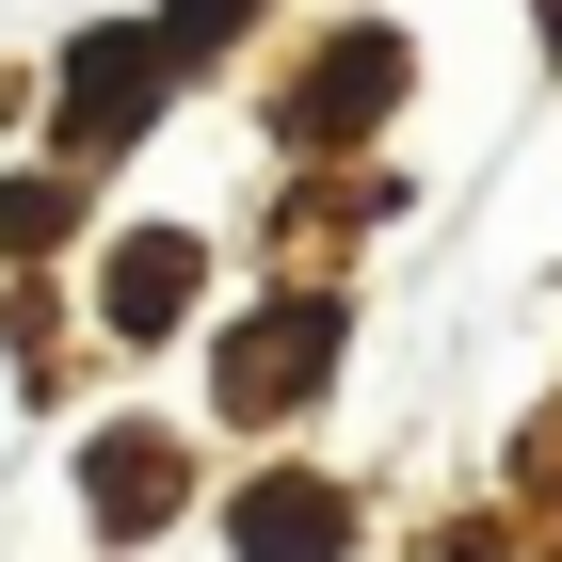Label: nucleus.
<instances>
[{"label":"nucleus","instance_id":"4","mask_svg":"<svg viewBox=\"0 0 562 562\" xmlns=\"http://www.w3.org/2000/svg\"><path fill=\"white\" fill-rule=\"evenodd\" d=\"M177 305H193V241H130V258H113V322H130V338H161Z\"/></svg>","mask_w":562,"mask_h":562},{"label":"nucleus","instance_id":"7","mask_svg":"<svg viewBox=\"0 0 562 562\" xmlns=\"http://www.w3.org/2000/svg\"><path fill=\"white\" fill-rule=\"evenodd\" d=\"M530 16H547V48H562V0H530Z\"/></svg>","mask_w":562,"mask_h":562},{"label":"nucleus","instance_id":"5","mask_svg":"<svg viewBox=\"0 0 562 562\" xmlns=\"http://www.w3.org/2000/svg\"><path fill=\"white\" fill-rule=\"evenodd\" d=\"M161 498H177V467H161V450H97V515H113V530H145Z\"/></svg>","mask_w":562,"mask_h":562},{"label":"nucleus","instance_id":"1","mask_svg":"<svg viewBox=\"0 0 562 562\" xmlns=\"http://www.w3.org/2000/svg\"><path fill=\"white\" fill-rule=\"evenodd\" d=\"M145 81H161V33H81V65H65V130L113 145L145 113Z\"/></svg>","mask_w":562,"mask_h":562},{"label":"nucleus","instance_id":"2","mask_svg":"<svg viewBox=\"0 0 562 562\" xmlns=\"http://www.w3.org/2000/svg\"><path fill=\"white\" fill-rule=\"evenodd\" d=\"M386 97H402V33H338V65H322V81L290 97V145H322V130H370Z\"/></svg>","mask_w":562,"mask_h":562},{"label":"nucleus","instance_id":"3","mask_svg":"<svg viewBox=\"0 0 562 562\" xmlns=\"http://www.w3.org/2000/svg\"><path fill=\"white\" fill-rule=\"evenodd\" d=\"M338 547H353L338 482H258V498H241V562H338Z\"/></svg>","mask_w":562,"mask_h":562},{"label":"nucleus","instance_id":"6","mask_svg":"<svg viewBox=\"0 0 562 562\" xmlns=\"http://www.w3.org/2000/svg\"><path fill=\"white\" fill-rule=\"evenodd\" d=\"M241 16H258V0H177V16H161V65H210V33H241Z\"/></svg>","mask_w":562,"mask_h":562}]
</instances>
